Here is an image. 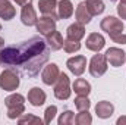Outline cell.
Masks as SVG:
<instances>
[{
  "mask_svg": "<svg viewBox=\"0 0 126 125\" xmlns=\"http://www.w3.org/2000/svg\"><path fill=\"white\" fill-rule=\"evenodd\" d=\"M0 52L3 65L28 78H35L50 58V47L47 41L38 35L19 44L7 46Z\"/></svg>",
  "mask_w": 126,
  "mask_h": 125,
  "instance_id": "obj_1",
  "label": "cell"
},
{
  "mask_svg": "<svg viewBox=\"0 0 126 125\" xmlns=\"http://www.w3.org/2000/svg\"><path fill=\"white\" fill-rule=\"evenodd\" d=\"M19 84H21V78H19V74L16 71L7 68L0 74V88L1 90L15 91V90H18Z\"/></svg>",
  "mask_w": 126,
  "mask_h": 125,
  "instance_id": "obj_2",
  "label": "cell"
},
{
  "mask_svg": "<svg viewBox=\"0 0 126 125\" xmlns=\"http://www.w3.org/2000/svg\"><path fill=\"white\" fill-rule=\"evenodd\" d=\"M72 94L70 90V81L66 74H60L56 84H54V96L59 100H67Z\"/></svg>",
  "mask_w": 126,
  "mask_h": 125,
  "instance_id": "obj_3",
  "label": "cell"
},
{
  "mask_svg": "<svg viewBox=\"0 0 126 125\" xmlns=\"http://www.w3.org/2000/svg\"><path fill=\"white\" fill-rule=\"evenodd\" d=\"M100 28L103 30V31H106L110 37L111 35H116V34H120V32H123V22L120 21V19H117L116 16H106L103 21H101V24H100Z\"/></svg>",
  "mask_w": 126,
  "mask_h": 125,
  "instance_id": "obj_4",
  "label": "cell"
},
{
  "mask_svg": "<svg viewBox=\"0 0 126 125\" xmlns=\"http://www.w3.org/2000/svg\"><path fill=\"white\" fill-rule=\"evenodd\" d=\"M107 72V59L106 55H101L98 52V55H94L93 59L90 61V74L98 78L101 75H104Z\"/></svg>",
  "mask_w": 126,
  "mask_h": 125,
  "instance_id": "obj_5",
  "label": "cell"
},
{
  "mask_svg": "<svg viewBox=\"0 0 126 125\" xmlns=\"http://www.w3.org/2000/svg\"><path fill=\"white\" fill-rule=\"evenodd\" d=\"M66 66H67V69H69L73 75L81 77V75L85 72V68H87V58H85V56H82V55L73 56V58L67 59Z\"/></svg>",
  "mask_w": 126,
  "mask_h": 125,
  "instance_id": "obj_6",
  "label": "cell"
},
{
  "mask_svg": "<svg viewBox=\"0 0 126 125\" xmlns=\"http://www.w3.org/2000/svg\"><path fill=\"white\" fill-rule=\"evenodd\" d=\"M35 25H37V31L40 32L41 35H44V37H47L51 32L56 31V19L51 18V16H48V15H43L37 21Z\"/></svg>",
  "mask_w": 126,
  "mask_h": 125,
  "instance_id": "obj_7",
  "label": "cell"
},
{
  "mask_svg": "<svg viewBox=\"0 0 126 125\" xmlns=\"http://www.w3.org/2000/svg\"><path fill=\"white\" fill-rule=\"evenodd\" d=\"M59 75H60L59 66L56 63H48L44 66V69L41 72V80L46 85H53V84H56Z\"/></svg>",
  "mask_w": 126,
  "mask_h": 125,
  "instance_id": "obj_8",
  "label": "cell"
},
{
  "mask_svg": "<svg viewBox=\"0 0 126 125\" xmlns=\"http://www.w3.org/2000/svg\"><path fill=\"white\" fill-rule=\"evenodd\" d=\"M106 55V59L107 63H110L111 66L114 68H119L126 62V53L122 49H117V47H110L107 49V52L104 53Z\"/></svg>",
  "mask_w": 126,
  "mask_h": 125,
  "instance_id": "obj_9",
  "label": "cell"
},
{
  "mask_svg": "<svg viewBox=\"0 0 126 125\" xmlns=\"http://www.w3.org/2000/svg\"><path fill=\"white\" fill-rule=\"evenodd\" d=\"M85 46H87L88 50L98 53V52L106 46V40H104V37H103L101 34H98V32H91V34L87 37Z\"/></svg>",
  "mask_w": 126,
  "mask_h": 125,
  "instance_id": "obj_10",
  "label": "cell"
},
{
  "mask_svg": "<svg viewBox=\"0 0 126 125\" xmlns=\"http://www.w3.org/2000/svg\"><path fill=\"white\" fill-rule=\"evenodd\" d=\"M21 21H22V24L27 25V27H32V25L37 24V21H38L37 12H35V9L32 7L31 3L22 6V10H21Z\"/></svg>",
  "mask_w": 126,
  "mask_h": 125,
  "instance_id": "obj_11",
  "label": "cell"
},
{
  "mask_svg": "<svg viewBox=\"0 0 126 125\" xmlns=\"http://www.w3.org/2000/svg\"><path fill=\"white\" fill-rule=\"evenodd\" d=\"M46 99H47V96H46V93L40 87H32L31 90L28 91V102L31 103L32 106H35V107L43 106L46 103Z\"/></svg>",
  "mask_w": 126,
  "mask_h": 125,
  "instance_id": "obj_12",
  "label": "cell"
},
{
  "mask_svg": "<svg viewBox=\"0 0 126 125\" xmlns=\"http://www.w3.org/2000/svg\"><path fill=\"white\" fill-rule=\"evenodd\" d=\"M38 9L43 15H48L54 19H57V13H56V9H57V1L56 0H38Z\"/></svg>",
  "mask_w": 126,
  "mask_h": 125,
  "instance_id": "obj_13",
  "label": "cell"
},
{
  "mask_svg": "<svg viewBox=\"0 0 126 125\" xmlns=\"http://www.w3.org/2000/svg\"><path fill=\"white\" fill-rule=\"evenodd\" d=\"M84 35H85V27H84V24H81V22H75V24L69 25L67 30H66V37H67L69 40L81 41V40L84 38Z\"/></svg>",
  "mask_w": 126,
  "mask_h": 125,
  "instance_id": "obj_14",
  "label": "cell"
},
{
  "mask_svg": "<svg viewBox=\"0 0 126 125\" xmlns=\"http://www.w3.org/2000/svg\"><path fill=\"white\" fill-rule=\"evenodd\" d=\"M95 113H97L98 118L107 119V118H110V116L114 113V106H113L110 102H107V100L98 102L97 106H95Z\"/></svg>",
  "mask_w": 126,
  "mask_h": 125,
  "instance_id": "obj_15",
  "label": "cell"
},
{
  "mask_svg": "<svg viewBox=\"0 0 126 125\" xmlns=\"http://www.w3.org/2000/svg\"><path fill=\"white\" fill-rule=\"evenodd\" d=\"M73 15V4L70 0L57 1V16L59 19H69Z\"/></svg>",
  "mask_w": 126,
  "mask_h": 125,
  "instance_id": "obj_16",
  "label": "cell"
},
{
  "mask_svg": "<svg viewBox=\"0 0 126 125\" xmlns=\"http://www.w3.org/2000/svg\"><path fill=\"white\" fill-rule=\"evenodd\" d=\"M75 16H76V22H81V24H84V25L90 24L91 19H93V15L90 13V10L87 9V6H85L84 1H81V3L78 4V7H76V10H75Z\"/></svg>",
  "mask_w": 126,
  "mask_h": 125,
  "instance_id": "obj_17",
  "label": "cell"
},
{
  "mask_svg": "<svg viewBox=\"0 0 126 125\" xmlns=\"http://www.w3.org/2000/svg\"><path fill=\"white\" fill-rule=\"evenodd\" d=\"M15 15H16V10L13 4L9 0H0V18L4 21H10L13 19Z\"/></svg>",
  "mask_w": 126,
  "mask_h": 125,
  "instance_id": "obj_18",
  "label": "cell"
},
{
  "mask_svg": "<svg viewBox=\"0 0 126 125\" xmlns=\"http://www.w3.org/2000/svg\"><path fill=\"white\" fill-rule=\"evenodd\" d=\"M73 91L78 96H88L91 93V84L84 78H78L73 83Z\"/></svg>",
  "mask_w": 126,
  "mask_h": 125,
  "instance_id": "obj_19",
  "label": "cell"
},
{
  "mask_svg": "<svg viewBox=\"0 0 126 125\" xmlns=\"http://www.w3.org/2000/svg\"><path fill=\"white\" fill-rule=\"evenodd\" d=\"M46 38H47L46 41H47V44H48V47H50L51 50H60L63 47V37L59 31L51 32V34L47 35Z\"/></svg>",
  "mask_w": 126,
  "mask_h": 125,
  "instance_id": "obj_20",
  "label": "cell"
},
{
  "mask_svg": "<svg viewBox=\"0 0 126 125\" xmlns=\"http://www.w3.org/2000/svg\"><path fill=\"white\" fill-rule=\"evenodd\" d=\"M84 3H85L87 9L90 10V13H91L93 16L101 15V13L104 12V9H106V7H104L103 0H85Z\"/></svg>",
  "mask_w": 126,
  "mask_h": 125,
  "instance_id": "obj_21",
  "label": "cell"
},
{
  "mask_svg": "<svg viewBox=\"0 0 126 125\" xmlns=\"http://www.w3.org/2000/svg\"><path fill=\"white\" fill-rule=\"evenodd\" d=\"M25 102V97L19 93H15V94H10L4 99V104L6 107H12V106H18V104H24Z\"/></svg>",
  "mask_w": 126,
  "mask_h": 125,
  "instance_id": "obj_22",
  "label": "cell"
},
{
  "mask_svg": "<svg viewBox=\"0 0 126 125\" xmlns=\"http://www.w3.org/2000/svg\"><path fill=\"white\" fill-rule=\"evenodd\" d=\"M75 122L78 125H91L93 124V116L88 110H79V113L75 118Z\"/></svg>",
  "mask_w": 126,
  "mask_h": 125,
  "instance_id": "obj_23",
  "label": "cell"
},
{
  "mask_svg": "<svg viewBox=\"0 0 126 125\" xmlns=\"http://www.w3.org/2000/svg\"><path fill=\"white\" fill-rule=\"evenodd\" d=\"M18 122H19V125H27V124L28 125H43L44 124V121L40 119L35 115H24V116H21L18 119Z\"/></svg>",
  "mask_w": 126,
  "mask_h": 125,
  "instance_id": "obj_24",
  "label": "cell"
},
{
  "mask_svg": "<svg viewBox=\"0 0 126 125\" xmlns=\"http://www.w3.org/2000/svg\"><path fill=\"white\" fill-rule=\"evenodd\" d=\"M25 112V106L24 104H18V106H12V107H7V118L9 119H16V118H21Z\"/></svg>",
  "mask_w": 126,
  "mask_h": 125,
  "instance_id": "obj_25",
  "label": "cell"
},
{
  "mask_svg": "<svg viewBox=\"0 0 126 125\" xmlns=\"http://www.w3.org/2000/svg\"><path fill=\"white\" fill-rule=\"evenodd\" d=\"M73 103H75L78 110H88L90 106H91V102H90L88 96H78Z\"/></svg>",
  "mask_w": 126,
  "mask_h": 125,
  "instance_id": "obj_26",
  "label": "cell"
},
{
  "mask_svg": "<svg viewBox=\"0 0 126 125\" xmlns=\"http://www.w3.org/2000/svg\"><path fill=\"white\" fill-rule=\"evenodd\" d=\"M63 49L66 53H75L81 49V43L79 41H75V40H64L63 41Z\"/></svg>",
  "mask_w": 126,
  "mask_h": 125,
  "instance_id": "obj_27",
  "label": "cell"
},
{
  "mask_svg": "<svg viewBox=\"0 0 126 125\" xmlns=\"http://www.w3.org/2000/svg\"><path fill=\"white\" fill-rule=\"evenodd\" d=\"M59 125H72L75 122V115L72 110H64L62 115L59 116Z\"/></svg>",
  "mask_w": 126,
  "mask_h": 125,
  "instance_id": "obj_28",
  "label": "cell"
},
{
  "mask_svg": "<svg viewBox=\"0 0 126 125\" xmlns=\"http://www.w3.org/2000/svg\"><path fill=\"white\" fill-rule=\"evenodd\" d=\"M56 113H57V107H56L54 104L48 106V107L46 109V112H44V124H47V125L51 124V121L54 119Z\"/></svg>",
  "mask_w": 126,
  "mask_h": 125,
  "instance_id": "obj_29",
  "label": "cell"
},
{
  "mask_svg": "<svg viewBox=\"0 0 126 125\" xmlns=\"http://www.w3.org/2000/svg\"><path fill=\"white\" fill-rule=\"evenodd\" d=\"M110 38L113 40V43H117V44H126V34H123V32L116 34V35H111Z\"/></svg>",
  "mask_w": 126,
  "mask_h": 125,
  "instance_id": "obj_30",
  "label": "cell"
},
{
  "mask_svg": "<svg viewBox=\"0 0 126 125\" xmlns=\"http://www.w3.org/2000/svg\"><path fill=\"white\" fill-rule=\"evenodd\" d=\"M117 13L122 19H126V1H119L117 6Z\"/></svg>",
  "mask_w": 126,
  "mask_h": 125,
  "instance_id": "obj_31",
  "label": "cell"
},
{
  "mask_svg": "<svg viewBox=\"0 0 126 125\" xmlns=\"http://www.w3.org/2000/svg\"><path fill=\"white\" fill-rule=\"evenodd\" d=\"M13 1H16V4H19V6H25L28 3H32V0H13Z\"/></svg>",
  "mask_w": 126,
  "mask_h": 125,
  "instance_id": "obj_32",
  "label": "cell"
},
{
  "mask_svg": "<svg viewBox=\"0 0 126 125\" xmlns=\"http://www.w3.org/2000/svg\"><path fill=\"white\" fill-rule=\"evenodd\" d=\"M122 124H126V116H120L117 119V125H122Z\"/></svg>",
  "mask_w": 126,
  "mask_h": 125,
  "instance_id": "obj_33",
  "label": "cell"
},
{
  "mask_svg": "<svg viewBox=\"0 0 126 125\" xmlns=\"http://www.w3.org/2000/svg\"><path fill=\"white\" fill-rule=\"evenodd\" d=\"M0 47H4V38L0 37Z\"/></svg>",
  "mask_w": 126,
  "mask_h": 125,
  "instance_id": "obj_34",
  "label": "cell"
},
{
  "mask_svg": "<svg viewBox=\"0 0 126 125\" xmlns=\"http://www.w3.org/2000/svg\"><path fill=\"white\" fill-rule=\"evenodd\" d=\"M0 63H1V52H0Z\"/></svg>",
  "mask_w": 126,
  "mask_h": 125,
  "instance_id": "obj_35",
  "label": "cell"
},
{
  "mask_svg": "<svg viewBox=\"0 0 126 125\" xmlns=\"http://www.w3.org/2000/svg\"><path fill=\"white\" fill-rule=\"evenodd\" d=\"M110 1H116V0H110Z\"/></svg>",
  "mask_w": 126,
  "mask_h": 125,
  "instance_id": "obj_36",
  "label": "cell"
},
{
  "mask_svg": "<svg viewBox=\"0 0 126 125\" xmlns=\"http://www.w3.org/2000/svg\"><path fill=\"white\" fill-rule=\"evenodd\" d=\"M0 31H1V25H0Z\"/></svg>",
  "mask_w": 126,
  "mask_h": 125,
  "instance_id": "obj_37",
  "label": "cell"
},
{
  "mask_svg": "<svg viewBox=\"0 0 126 125\" xmlns=\"http://www.w3.org/2000/svg\"><path fill=\"white\" fill-rule=\"evenodd\" d=\"M120 1H126V0H120Z\"/></svg>",
  "mask_w": 126,
  "mask_h": 125,
  "instance_id": "obj_38",
  "label": "cell"
}]
</instances>
